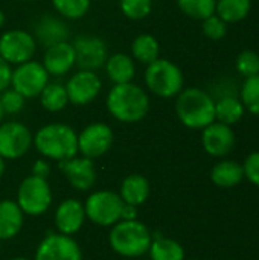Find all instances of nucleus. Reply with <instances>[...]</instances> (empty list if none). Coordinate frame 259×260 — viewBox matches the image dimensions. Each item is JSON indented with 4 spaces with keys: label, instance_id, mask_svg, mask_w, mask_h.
I'll return each instance as SVG.
<instances>
[{
    "label": "nucleus",
    "instance_id": "f257e3e1",
    "mask_svg": "<svg viewBox=\"0 0 259 260\" xmlns=\"http://www.w3.org/2000/svg\"><path fill=\"white\" fill-rule=\"evenodd\" d=\"M105 105L108 113L119 122L136 123L140 122L150 110V98L147 91L133 84H114L108 91Z\"/></svg>",
    "mask_w": 259,
    "mask_h": 260
},
{
    "label": "nucleus",
    "instance_id": "f03ea898",
    "mask_svg": "<svg viewBox=\"0 0 259 260\" xmlns=\"http://www.w3.org/2000/svg\"><path fill=\"white\" fill-rule=\"evenodd\" d=\"M37 151L50 160L64 161L78 154V134L66 123H49L34 136Z\"/></svg>",
    "mask_w": 259,
    "mask_h": 260
},
{
    "label": "nucleus",
    "instance_id": "7ed1b4c3",
    "mask_svg": "<svg viewBox=\"0 0 259 260\" xmlns=\"http://www.w3.org/2000/svg\"><path fill=\"white\" fill-rule=\"evenodd\" d=\"M176 113L186 128L203 129L215 122V101L202 88H185L177 94Z\"/></svg>",
    "mask_w": 259,
    "mask_h": 260
},
{
    "label": "nucleus",
    "instance_id": "20e7f679",
    "mask_svg": "<svg viewBox=\"0 0 259 260\" xmlns=\"http://www.w3.org/2000/svg\"><path fill=\"white\" fill-rule=\"evenodd\" d=\"M108 239L111 248L118 254L125 257H139L150 250L153 236L143 222L133 219L116 222Z\"/></svg>",
    "mask_w": 259,
    "mask_h": 260
},
{
    "label": "nucleus",
    "instance_id": "39448f33",
    "mask_svg": "<svg viewBox=\"0 0 259 260\" xmlns=\"http://www.w3.org/2000/svg\"><path fill=\"white\" fill-rule=\"evenodd\" d=\"M143 79L148 90L162 99L176 98L183 90L185 84L180 67L165 58H157L148 64Z\"/></svg>",
    "mask_w": 259,
    "mask_h": 260
},
{
    "label": "nucleus",
    "instance_id": "423d86ee",
    "mask_svg": "<svg viewBox=\"0 0 259 260\" xmlns=\"http://www.w3.org/2000/svg\"><path fill=\"white\" fill-rule=\"evenodd\" d=\"M50 203L52 192L46 178L31 175L21 181L17 192V204L23 213L40 216L50 207Z\"/></svg>",
    "mask_w": 259,
    "mask_h": 260
},
{
    "label": "nucleus",
    "instance_id": "0eeeda50",
    "mask_svg": "<svg viewBox=\"0 0 259 260\" xmlns=\"http://www.w3.org/2000/svg\"><path fill=\"white\" fill-rule=\"evenodd\" d=\"M122 207H124V201L121 195L110 190L93 192L84 204L85 216L92 222L102 227H110L119 222Z\"/></svg>",
    "mask_w": 259,
    "mask_h": 260
},
{
    "label": "nucleus",
    "instance_id": "6e6552de",
    "mask_svg": "<svg viewBox=\"0 0 259 260\" xmlns=\"http://www.w3.org/2000/svg\"><path fill=\"white\" fill-rule=\"evenodd\" d=\"M49 84V73L38 61H26L15 66L11 75V87L24 99L40 96L43 88Z\"/></svg>",
    "mask_w": 259,
    "mask_h": 260
},
{
    "label": "nucleus",
    "instance_id": "1a4fd4ad",
    "mask_svg": "<svg viewBox=\"0 0 259 260\" xmlns=\"http://www.w3.org/2000/svg\"><path fill=\"white\" fill-rule=\"evenodd\" d=\"M37 50V40L23 29H11L0 37V56L11 66L31 61Z\"/></svg>",
    "mask_w": 259,
    "mask_h": 260
},
{
    "label": "nucleus",
    "instance_id": "9d476101",
    "mask_svg": "<svg viewBox=\"0 0 259 260\" xmlns=\"http://www.w3.org/2000/svg\"><path fill=\"white\" fill-rule=\"evenodd\" d=\"M34 137L29 128L20 122H5L0 123V157L5 160H15L23 157Z\"/></svg>",
    "mask_w": 259,
    "mask_h": 260
},
{
    "label": "nucleus",
    "instance_id": "9b49d317",
    "mask_svg": "<svg viewBox=\"0 0 259 260\" xmlns=\"http://www.w3.org/2000/svg\"><path fill=\"white\" fill-rule=\"evenodd\" d=\"M72 46L75 49V64L81 70L95 72L105 66L108 49L102 38L95 35H78Z\"/></svg>",
    "mask_w": 259,
    "mask_h": 260
},
{
    "label": "nucleus",
    "instance_id": "f8f14e48",
    "mask_svg": "<svg viewBox=\"0 0 259 260\" xmlns=\"http://www.w3.org/2000/svg\"><path fill=\"white\" fill-rule=\"evenodd\" d=\"M113 145V131L107 123L95 122L78 134V152L87 158L102 157Z\"/></svg>",
    "mask_w": 259,
    "mask_h": 260
},
{
    "label": "nucleus",
    "instance_id": "ddd939ff",
    "mask_svg": "<svg viewBox=\"0 0 259 260\" xmlns=\"http://www.w3.org/2000/svg\"><path fill=\"white\" fill-rule=\"evenodd\" d=\"M64 87H66L70 104L87 105L98 98L102 88V82L95 72L79 70L72 75V78L67 81Z\"/></svg>",
    "mask_w": 259,
    "mask_h": 260
},
{
    "label": "nucleus",
    "instance_id": "4468645a",
    "mask_svg": "<svg viewBox=\"0 0 259 260\" xmlns=\"http://www.w3.org/2000/svg\"><path fill=\"white\" fill-rule=\"evenodd\" d=\"M35 260H82L79 245L67 235H47L38 245Z\"/></svg>",
    "mask_w": 259,
    "mask_h": 260
},
{
    "label": "nucleus",
    "instance_id": "2eb2a0df",
    "mask_svg": "<svg viewBox=\"0 0 259 260\" xmlns=\"http://www.w3.org/2000/svg\"><path fill=\"white\" fill-rule=\"evenodd\" d=\"M202 143L205 151L212 157H226L235 146V133L229 125L212 122L203 128Z\"/></svg>",
    "mask_w": 259,
    "mask_h": 260
},
{
    "label": "nucleus",
    "instance_id": "dca6fc26",
    "mask_svg": "<svg viewBox=\"0 0 259 260\" xmlns=\"http://www.w3.org/2000/svg\"><path fill=\"white\" fill-rule=\"evenodd\" d=\"M60 169L69 180V183L78 190H89L96 183V171L92 158L73 157L60 161Z\"/></svg>",
    "mask_w": 259,
    "mask_h": 260
},
{
    "label": "nucleus",
    "instance_id": "f3484780",
    "mask_svg": "<svg viewBox=\"0 0 259 260\" xmlns=\"http://www.w3.org/2000/svg\"><path fill=\"white\" fill-rule=\"evenodd\" d=\"M75 49L72 43L61 41L46 47L43 56V67L49 73V76H64L75 66Z\"/></svg>",
    "mask_w": 259,
    "mask_h": 260
},
{
    "label": "nucleus",
    "instance_id": "a211bd4d",
    "mask_svg": "<svg viewBox=\"0 0 259 260\" xmlns=\"http://www.w3.org/2000/svg\"><path fill=\"white\" fill-rule=\"evenodd\" d=\"M85 210L84 206L76 200H66L60 204L55 213V224L61 235L72 236L75 235L84 224Z\"/></svg>",
    "mask_w": 259,
    "mask_h": 260
},
{
    "label": "nucleus",
    "instance_id": "6ab92c4d",
    "mask_svg": "<svg viewBox=\"0 0 259 260\" xmlns=\"http://www.w3.org/2000/svg\"><path fill=\"white\" fill-rule=\"evenodd\" d=\"M34 37L44 47H49L52 44L67 41L69 29L64 21H61L55 17H50V15H44L38 20V23L35 26Z\"/></svg>",
    "mask_w": 259,
    "mask_h": 260
},
{
    "label": "nucleus",
    "instance_id": "aec40b11",
    "mask_svg": "<svg viewBox=\"0 0 259 260\" xmlns=\"http://www.w3.org/2000/svg\"><path fill=\"white\" fill-rule=\"evenodd\" d=\"M23 212L11 200L0 201V241H9L18 235L23 225Z\"/></svg>",
    "mask_w": 259,
    "mask_h": 260
},
{
    "label": "nucleus",
    "instance_id": "412c9836",
    "mask_svg": "<svg viewBox=\"0 0 259 260\" xmlns=\"http://www.w3.org/2000/svg\"><path fill=\"white\" fill-rule=\"evenodd\" d=\"M105 72L113 84L131 82L136 75V64L133 56L127 53H114L105 61Z\"/></svg>",
    "mask_w": 259,
    "mask_h": 260
},
{
    "label": "nucleus",
    "instance_id": "4be33fe9",
    "mask_svg": "<svg viewBox=\"0 0 259 260\" xmlns=\"http://www.w3.org/2000/svg\"><path fill=\"white\" fill-rule=\"evenodd\" d=\"M150 195V183L140 174L128 175L121 186V198L125 204L140 206L147 201Z\"/></svg>",
    "mask_w": 259,
    "mask_h": 260
},
{
    "label": "nucleus",
    "instance_id": "5701e85b",
    "mask_svg": "<svg viewBox=\"0 0 259 260\" xmlns=\"http://www.w3.org/2000/svg\"><path fill=\"white\" fill-rule=\"evenodd\" d=\"M244 178L243 166L234 160H224L215 165L211 171V180L220 187H234Z\"/></svg>",
    "mask_w": 259,
    "mask_h": 260
},
{
    "label": "nucleus",
    "instance_id": "b1692460",
    "mask_svg": "<svg viewBox=\"0 0 259 260\" xmlns=\"http://www.w3.org/2000/svg\"><path fill=\"white\" fill-rule=\"evenodd\" d=\"M246 113V108L241 99L234 96H224L215 102V120L224 125H235L238 123Z\"/></svg>",
    "mask_w": 259,
    "mask_h": 260
},
{
    "label": "nucleus",
    "instance_id": "393cba45",
    "mask_svg": "<svg viewBox=\"0 0 259 260\" xmlns=\"http://www.w3.org/2000/svg\"><path fill=\"white\" fill-rule=\"evenodd\" d=\"M131 53L133 59L148 66L153 61H156L160 55L159 41L151 34H140L131 43Z\"/></svg>",
    "mask_w": 259,
    "mask_h": 260
},
{
    "label": "nucleus",
    "instance_id": "a878e982",
    "mask_svg": "<svg viewBox=\"0 0 259 260\" xmlns=\"http://www.w3.org/2000/svg\"><path fill=\"white\" fill-rule=\"evenodd\" d=\"M252 9V0H217L215 14L227 24L243 21Z\"/></svg>",
    "mask_w": 259,
    "mask_h": 260
},
{
    "label": "nucleus",
    "instance_id": "bb28decb",
    "mask_svg": "<svg viewBox=\"0 0 259 260\" xmlns=\"http://www.w3.org/2000/svg\"><path fill=\"white\" fill-rule=\"evenodd\" d=\"M40 102L41 107L50 113H58L64 110L69 104L66 87L60 82H49L40 93Z\"/></svg>",
    "mask_w": 259,
    "mask_h": 260
},
{
    "label": "nucleus",
    "instance_id": "cd10ccee",
    "mask_svg": "<svg viewBox=\"0 0 259 260\" xmlns=\"http://www.w3.org/2000/svg\"><path fill=\"white\" fill-rule=\"evenodd\" d=\"M150 256L151 260H183L185 259V250L183 247L168 238H156L151 241L150 245Z\"/></svg>",
    "mask_w": 259,
    "mask_h": 260
},
{
    "label": "nucleus",
    "instance_id": "c85d7f7f",
    "mask_svg": "<svg viewBox=\"0 0 259 260\" xmlns=\"http://www.w3.org/2000/svg\"><path fill=\"white\" fill-rule=\"evenodd\" d=\"M179 9L194 20H205L215 14L217 0H177Z\"/></svg>",
    "mask_w": 259,
    "mask_h": 260
},
{
    "label": "nucleus",
    "instance_id": "c756f323",
    "mask_svg": "<svg viewBox=\"0 0 259 260\" xmlns=\"http://www.w3.org/2000/svg\"><path fill=\"white\" fill-rule=\"evenodd\" d=\"M241 102L246 111L259 117V75L246 78L241 87Z\"/></svg>",
    "mask_w": 259,
    "mask_h": 260
},
{
    "label": "nucleus",
    "instance_id": "7c9ffc66",
    "mask_svg": "<svg viewBox=\"0 0 259 260\" xmlns=\"http://www.w3.org/2000/svg\"><path fill=\"white\" fill-rule=\"evenodd\" d=\"M52 5L58 14L69 20H78L90 9V0H52Z\"/></svg>",
    "mask_w": 259,
    "mask_h": 260
},
{
    "label": "nucleus",
    "instance_id": "2f4dec72",
    "mask_svg": "<svg viewBox=\"0 0 259 260\" xmlns=\"http://www.w3.org/2000/svg\"><path fill=\"white\" fill-rule=\"evenodd\" d=\"M122 14L130 20H143L151 14L153 0H119Z\"/></svg>",
    "mask_w": 259,
    "mask_h": 260
},
{
    "label": "nucleus",
    "instance_id": "473e14b6",
    "mask_svg": "<svg viewBox=\"0 0 259 260\" xmlns=\"http://www.w3.org/2000/svg\"><path fill=\"white\" fill-rule=\"evenodd\" d=\"M235 67L244 78L259 75V55L250 49L243 50L235 59Z\"/></svg>",
    "mask_w": 259,
    "mask_h": 260
},
{
    "label": "nucleus",
    "instance_id": "72a5a7b5",
    "mask_svg": "<svg viewBox=\"0 0 259 260\" xmlns=\"http://www.w3.org/2000/svg\"><path fill=\"white\" fill-rule=\"evenodd\" d=\"M202 29L205 37H208L212 41H220L227 35V23L221 20L217 14H212L211 17L202 20Z\"/></svg>",
    "mask_w": 259,
    "mask_h": 260
},
{
    "label": "nucleus",
    "instance_id": "f704fd0d",
    "mask_svg": "<svg viewBox=\"0 0 259 260\" xmlns=\"http://www.w3.org/2000/svg\"><path fill=\"white\" fill-rule=\"evenodd\" d=\"M24 102H26V99L18 91H15L12 87L6 88L5 91L0 93V104H2V108L5 111V114H17V113H20L23 110V107H24Z\"/></svg>",
    "mask_w": 259,
    "mask_h": 260
},
{
    "label": "nucleus",
    "instance_id": "c9c22d12",
    "mask_svg": "<svg viewBox=\"0 0 259 260\" xmlns=\"http://www.w3.org/2000/svg\"><path fill=\"white\" fill-rule=\"evenodd\" d=\"M244 177L259 187V151L250 154L243 165Z\"/></svg>",
    "mask_w": 259,
    "mask_h": 260
},
{
    "label": "nucleus",
    "instance_id": "e433bc0d",
    "mask_svg": "<svg viewBox=\"0 0 259 260\" xmlns=\"http://www.w3.org/2000/svg\"><path fill=\"white\" fill-rule=\"evenodd\" d=\"M11 75H12V67H11V64L6 62V61L0 56V93L11 87Z\"/></svg>",
    "mask_w": 259,
    "mask_h": 260
},
{
    "label": "nucleus",
    "instance_id": "4c0bfd02",
    "mask_svg": "<svg viewBox=\"0 0 259 260\" xmlns=\"http://www.w3.org/2000/svg\"><path fill=\"white\" fill-rule=\"evenodd\" d=\"M50 172V168L47 165V161L44 160H37L34 163V168H32V175H37V177H41V178H46Z\"/></svg>",
    "mask_w": 259,
    "mask_h": 260
},
{
    "label": "nucleus",
    "instance_id": "58836bf2",
    "mask_svg": "<svg viewBox=\"0 0 259 260\" xmlns=\"http://www.w3.org/2000/svg\"><path fill=\"white\" fill-rule=\"evenodd\" d=\"M136 216H137V207L124 203L122 213H121V219L122 221H133V219H136Z\"/></svg>",
    "mask_w": 259,
    "mask_h": 260
},
{
    "label": "nucleus",
    "instance_id": "ea45409f",
    "mask_svg": "<svg viewBox=\"0 0 259 260\" xmlns=\"http://www.w3.org/2000/svg\"><path fill=\"white\" fill-rule=\"evenodd\" d=\"M3 174H5V158L0 157V180L3 177Z\"/></svg>",
    "mask_w": 259,
    "mask_h": 260
},
{
    "label": "nucleus",
    "instance_id": "a19ab883",
    "mask_svg": "<svg viewBox=\"0 0 259 260\" xmlns=\"http://www.w3.org/2000/svg\"><path fill=\"white\" fill-rule=\"evenodd\" d=\"M3 24H5V14H3V11L0 9V29H2Z\"/></svg>",
    "mask_w": 259,
    "mask_h": 260
},
{
    "label": "nucleus",
    "instance_id": "79ce46f5",
    "mask_svg": "<svg viewBox=\"0 0 259 260\" xmlns=\"http://www.w3.org/2000/svg\"><path fill=\"white\" fill-rule=\"evenodd\" d=\"M3 117H5V111H3V108H2V104H0V123L3 122Z\"/></svg>",
    "mask_w": 259,
    "mask_h": 260
},
{
    "label": "nucleus",
    "instance_id": "37998d69",
    "mask_svg": "<svg viewBox=\"0 0 259 260\" xmlns=\"http://www.w3.org/2000/svg\"><path fill=\"white\" fill-rule=\"evenodd\" d=\"M12 260H27V259H24V257H15V259H12Z\"/></svg>",
    "mask_w": 259,
    "mask_h": 260
},
{
    "label": "nucleus",
    "instance_id": "c03bdc74",
    "mask_svg": "<svg viewBox=\"0 0 259 260\" xmlns=\"http://www.w3.org/2000/svg\"><path fill=\"white\" fill-rule=\"evenodd\" d=\"M23 2H31V0H23Z\"/></svg>",
    "mask_w": 259,
    "mask_h": 260
}]
</instances>
